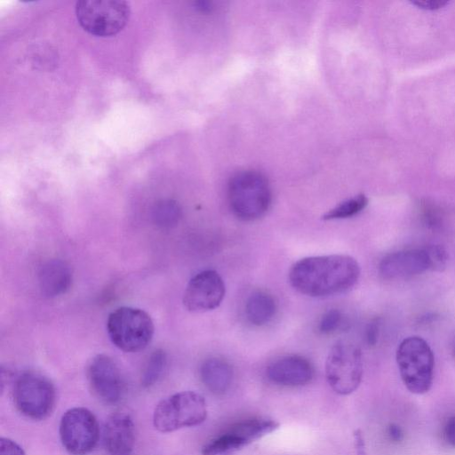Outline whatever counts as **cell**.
<instances>
[{"label": "cell", "mask_w": 455, "mask_h": 455, "mask_svg": "<svg viewBox=\"0 0 455 455\" xmlns=\"http://www.w3.org/2000/svg\"><path fill=\"white\" fill-rule=\"evenodd\" d=\"M41 292L54 298L66 293L71 286L72 271L63 260L52 259L43 265L38 275Z\"/></svg>", "instance_id": "obj_15"}, {"label": "cell", "mask_w": 455, "mask_h": 455, "mask_svg": "<svg viewBox=\"0 0 455 455\" xmlns=\"http://www.w3.org/2000/svg\"><path fill=\"white\" fill-rule=\"evenodd\" d=\"M0 455H25V452L23 449L13 440L6 437H1Z\"/></svg>", "instance_id": "obj_25"}, {"label": "cell", "mask_w": 455, "mask_h": 455, "mask_svg": "<svg viewBox=\"0 0 455 455\" xmlns=\"http://www.w3.org/2000/svg\"><path fill=\"white\" fill-rule=\"evenodd\" d=\"M87 378L93 394L107 404H115L123 397L124 382L115 361L107 355L94 356L87 368Z\"/></svg>", "instance_id": "obj_11"}, {"label": "cell", "mask_w": 455, "mask_h": 455, "mask_svg": "<svg viewBox=\"0 0 455 455\" xmlns=\"http://www.w3.org/2000/svg\"><path fill=\"white\" fill-rule=\"evenodd\" d=\"M453 352H454V355H455V343H454V346H453Z\"/></svg>", "instance_id": "obj_30"}, {"label": "cell", "mask_w": 455, "mask_h": 455, "mask_svg": "<svg viewBox=\"0 0 455 455\" xmlns=\"http://www.w3.org/2000/svg\"><path fill=\"white\" fill-rule=\"evenodd\" d=\"M432 263V270H442L446 266L447 253L440 245H431L427 247Z\"/></svg>", "instance_id": "obj_24"}, {"label": "cell", "mask_w": 455, "mask_h": 455, "mask_svg": "<svg viewBox=\"0 0 455 455\" xmlns=\"http://www.w3.org/2000/svg\"><path fill=\"white\" fill-rule=\"evenodd\" d=\"M13 401L22 415L34 420H42L53 411L55 388L45 376L37 372H24L15 381Z\"/></svg>", "instance_id": "obj_8"}, {"label": "cell", "mask_w": 455, "mask_h": 455, "mask_svg": "<svg viewBox=\"0 0 455 455\" xmlns=\"http://www.w3.org/2000/svg\"><path fill=\"white\" fill-rule=\"evenodd\" d=\"M354 436H355V449H356L357 455H365L363 438L360 431L357 430L355 433Z\"/></svg>", "instance_id": "obj_29"}, {"label": "cell", "mask_w": 455, "mask_h": 455, "mask_svg": "<svg viewBox=\"0 0 455 455\" xmlns=\"http://www.w3.org/2000/svg\"><path fill=\"white\" fill-rule=\"evenodd\" d=\"M325 375L329 386L335 393L341 395L353 393L363 378L361 349L351 341H337L328 354Z\"/></svg>", "instance_id": "obj_7"}, {"label": "cell", "mask_w": 455, "mask_h": 455, "mask_svg": "<svg viewBox=\"0 0 455 455\" xmlns=\"http://www.w3.org/2000/svg\"><path fill=\"white\" fill-rule=\"evenodd\" d=\"M76 14L80 26L97 36H111L126 25L130 5L123 0H81Z\"/></svg>", "instance_id": "obj_6"}, {"label": "cell", "mask_w": 455, "mask_h": 455, "mask_svg": "<svg viewBox=\"0 0 455 455\" xmlns=\"http://www.w3.org/2000/svg\"><path fill=\"white\" fill-rule=\"evenodd\" d=\"M368 204V198L363 194L347 199L329 210L323 215V220H341L353 217L361 212Z\"/></svg>", "instance_id": "obj_20"}, {"label": "cell", "mask_w": 455, "mask_h": 455, "mask_svg": "<svg viewBox=\"0 0 455 455\" xmlns=\"http://www.w3.org/2000/svg\"><path fill=\"white\" fill-rule=\"evenodd\" d=\"M429 269H432V263L427 248L389 253L379 265L380 276L387 280L412 277Z\"/></svg>", "instance_id": "obj_12"}, {"label": "cell", "mask_w": 455, "mask_h": 455, "mask_svg": "<svg viewBox=\"0 0 455 455\" xmlns=\"http://www.w3.org/2000/svg\"><path fill=\"white\" fill-rule=\"evenodd\" d=\"M343 322L342 313L335 308L325 312L319 322V331L323 334H330L336 331Z\"/></svg>", "instance_id": "obj_23"}, {"label": "cell", "mask_w": 455, "mask_h": 455, "mask_svg": "<svg viewBox=\"0 0 455 455\" xmlns=\"http://www.w3.org/2000/svg\"><path fill=\"white\" fill-rule=\"evenodd\" d=\"M379 323L378 320L374 319L370 322L365 329L364 339L365 342L369 346H374L379 338Z\"/></svg>", "instance_id": "obj_26"}, {"label": "cell", "mask_w": 455, "mask_h": 455, "mask_svg": "<svg viewBox=\"0 0 455 455\" xmlns=\"http://www.w3.org/2000/svg\"><path fill=\"white\" fill-rule=\"evenodd\" d=\"M152 218L156 226L171 228L179 223L181 218V210L174 201H162L156 204L153 209Z\"/></svg>", "instance_id": "obj_22"}, {"label": "cell", "mask_w": 455, "mask_h": 455, "mask_svg": "<svg viewBox=\"0 0 455 455\" xmlns=\"http://www.w3.org/2000/svg\"><path fill=\"white\" fill-rule=\"evenodd\" d=\"M103 445L110 455H129L135 443L132 418L124 412L110 415L103 427Z\"/></svg>", "instance_id": "obj_14"}, {"label": "cell", "mask_w": 455, "mask_h": 455, "mask_svg": "<svg viewBox=\"0 0 455 455\" xmlns=\"http://www.w3.org/2000/svg\"><path fill=\"white\" fill-rule=\"evenodd\" d=\"M288 275L291 285L299 293L326 298L350 291L358 282L360 266L348 255L311 256L296 261Z\"/></svg>", "instance_id": "obj_1"}, {"label": "cell", "mask_w": 455, "mask_h": 455, "mask_svg": "<svg viewBox=\"0 0 455 455\" xmlns=\"http://www.w3.org/2000/svg\"><path fill=\"white\" fill-rule=\"evenodd\" d=\"M59 432L62 446L70 455L89 454L95 448L100 434L96 417L84 407L66 411Z\"/></svg>", "instance_id": "obj_9"}, {"label": "cell", "mask_w": 455, "mask_h": 455, "mask_svg": "<svg viewBox=\"0 0 455 455\" xmlns=\"http://www.w3.org/2000/svg\"><path fill=\"white\" fill-rule=\"evenodd\" d=\"M228 200L230 210L239 220H258L265 215L271 204L269 182L259 172H239L228 182Z\"/></svg>", "instance_id": "obj_2"}, {"label": "cell", "mask_w": 455, "mask_h": 455, "mask_svg": "<svg viewBox=\"0 0 455 455\" xmlns=\"http://www.w3.org/2000/svg\"><path fill=\"white\" fill-rule=\"evenodd\" d=\"M279 423L269 418H253L240 421L232 426L233 432L246 446L274 432Z\"/></svg>", "instance_id": "obj_18"}, {"label": "cell", "mask_w": 455, "mask_h": 455, "mask_svg": "<svg viewBox=\"0 0 455 455\" xmlns=\"http://www.w3.org/2000/svg\"><path fill=\"white\" fill-rule=\"evenodd\" d=\"M246 447L235 435L228 430L207 443L201 451L202 455H234Z\"/></svg>", "instance_id": "obj_19"}, {"label": "cell", "mask_w": 455, "mask_h": 455, "mask_svg": "<svg viewBox=\"0 0 455 455\" xmlns=\"http://www.w3.org/2000/svg\"><path fill=\"white\" fill-rule=\"evenodd\" d=\"M276 302L269 293L258 291L251 293L245 303L247 320L255 326L268 323L275 315Z\"/></svg>", "instance_id": "obj_17"}, {"label": "cell", "mask_w": 455, "mask_h": 455, "mask_svg": "<svg viewBox=\"0 0 455 455\" xmlns=\"http://www.w3.org/2000/svg\"><path fill=\"white\" fill-rule=\"evenodd\" d=\"M411 4L425 10H436L445 6L449 2L446 0H412Z\"/></svg>", "instance_id": "obj_27"}, {"label": "cell", "mask_w": 455, "mask_h": 455, "mask_svg": "<svg viewBox=\"0 0 455 455\" xmlns=\"http://www.w3.org/2000/svg\"><path fill=\"white\" fill-rule=\"evenodd\" d=\"M207 417L204 398L194 391L175 393L156 406L153 424L162 433H170L184 427L202 424Z\"/></svg>", "instance_id": "obj_5"}, {"label": "cell", "mask_w": 455, "mask_h": 455, "mask_svg": "<svg viewBox=\"0 0 455 455\" xmlns=\"http://www.w3.org/2000/svg\"><path fill=\"white\" fill-rule=\"evenodd\" d=\"M225 292L220 274L212 269L203 270L189 280L183 294V305L194 313L211 311L220 305Z\"/></svg>", "instance_id": "obj_10"}, {"label": "cell", "mask_w": 455, "mask_h": 455, "mask_svg": "<svg viewBox=\"0 0 455 455\" xmlns=\"http://www.w3.org/2000/svg\"><path fill=\"white\" fill-rule=\"evenodd\" d=\"M166 354L162 349H156L148 358L141 373V385L144 387L154 386L161 378L166 366Z\"/></svg>", "instance_id": "obj_21"}, {"label": "cell", "mask_w": 455, "mask_h": 455, "mask_svg": "<svg viewBox=\"0 0 455 455\" xmlns=\"http://www.w3.org/2000/svg\"><path fill=\"white\" fill-rule=\"evenodd\" d=\"M444 435L447 442L455 447V417L449 419L447 421Z\"/></svg>", "instance_id": "obj_28"}, {"label": "cell", "mask_w": 455, "mask_h": 455, "mask_svg": "<svg viewBox=\"0 0 455 455\" xmlns=\"http://www.w3.org/2000/svg\"><path fill=\"white\" fill-rule=\"evenodd\" d=\"M396 363L403 383L416 395L429 391L433 384L435 359L428 343L419 336L407 337L396 350Z\"/></svg>", "instance_id": "obj_3"}, {"label": "cell", "mask_w": 455, "mask_h": 455, "mask_svg": "<svg viewBox=\"0 0 455 455\" xmlns=\"http://www.w3.org/2000/svg\"><path fill=\"white\" fill-rule=\"evenodd\" d=\"M199 375L204 387L215 395H224L233 383L234 371L228 362L220 357L204 360L199 370Z\"/></svg>", "instance_id": "obj_16"}, {"label": "cell", "mask_w": 455, "mask_h": 455, "mask_svg": "<svg viewBox=\"0 0 455 455\" xmlns=\"http://www.w3.org/2000/svg\"><path fill=\"white\" fill-rule=\"evenodd\" d=\"M266 375L275 385L301 387L311 382L315 370L306 357L291 355L273 361L267 366Z\"/></svg>", "instance_id": "obj_13"}, {"label": "cell", "mask_w": 455, "mask_h": 455, "mask_svg": "<svg viewBox=\"0 0 455 455\" xmlns=\"http://www.w3.org/2000/svg\"><path fill=\"white\" fill-rule=\"evenodd\" d=\"M111 342L120 350L134 353L143 350L152 340L154 323L144 310L120 307L111 312L107 321Z\"/></svg>", "instance_id": "obj_4"}]
</instances>
